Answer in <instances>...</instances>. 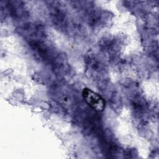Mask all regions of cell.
Masks as SVG:
<instances>
[{
    "label": "cell",
    "mask_w": 159,
    "mask_h": 159,
    "mask_svg": "<svg viewBox=\"0 0 159 159\" xmlns=\"http://www.w3.org/2000/svg\"><path fill=\"white\" fill-rule=\"evenodd\" d=\"M82 96L85 102L94 111L101 112L105 107L104 98L89 88H84L82 91Z\"/></svg>",
    "instance_id": "6da1fadb"
}]
</instances>
